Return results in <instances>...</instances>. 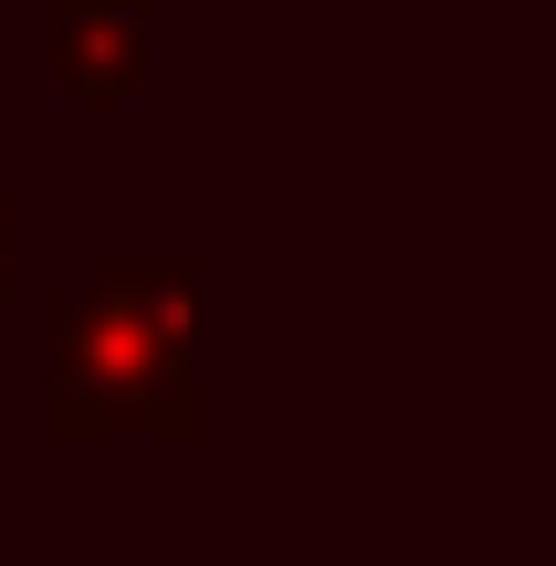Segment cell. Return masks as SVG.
I'll use <instances>...</instances> for the list:
<instances>
[{"instance_id": "6da1fadb", "label": "cell", "mask_w": 556, "mask_h": 566, "mask_svg": "<svg viewBox=\"0 0 556 566\" xmlns=\"http://www.w3.org/2000/svg\"><path fill=\"white\" fill-rule=\"evenodd\" d=\"M200 283L179 263H116L42 325V420L53 441L137 430V441H189L200 399Z\"/></svg>"}, {"instance_id": "7a4b0ae2", "label": "cell", "mask_w": 556, "mask_h": 566, "mask_svg": "<svg viewBox=\"0 0 556 566\" xmlns=\"http://www.w3.org/2000/svg\"><path fill=\"white\" fill-rule=\"evenodd\" d=\"M53 84L84 116H116L147 84V0H53Z\"/></svg>"}, {"instance_id": "3957f363", "label": "cell", "mask_w": 556, "mask_h": 566, "mask_svg": "<svg viewBox=\"0 0 556 566\" xmlns=\"http://www.w3.org/2000/svg\"><path fill=\"white\" fill-rule=\"evenodd\" d=\"M0 283H11V252H0Z\"/></svg>"}]
</instances>
